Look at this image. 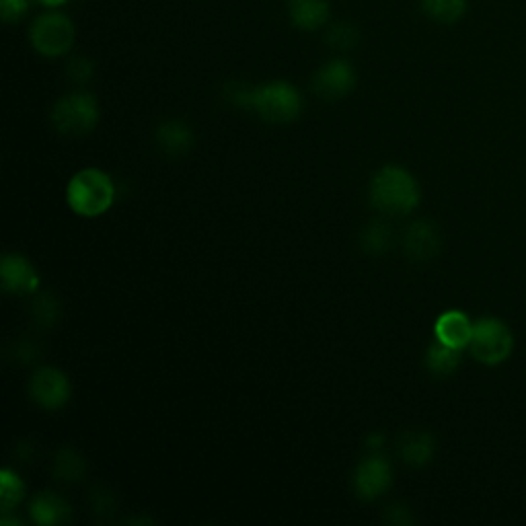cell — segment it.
<instances>
[{
  "instance_id": "9c48e42d",
  "label": "cell",
  "mask_w": 526,
  "mask_h": 526,
  "mask_svg": "<svg viewBox=\"0 0 526 526\" xmlns=\"http://www.w3.org/2000/svg\"><path fill=\"white\" fill-rule=\"evenodd\" d=\"M391 481V465L383 457H370L362 461L354 473V492L360 500L372 502L389 490Z\"/></svg>"
},
{
  "instance_id": "603a6c76",
  "label": "cell",
  "mask_w": 526,
  "mask_h": 526,
  "mask_svg": "<svg viewBox=\"0 0 526 526\" xmlns=\"http://www.w3.org/2000/svg\"><path fill=\"white\" fill-rule=\"evenodd\" d=\"M325 40L331 48L335 50H352L358 46V40H360V31L356 25L352 23H335L329 27Z\"/></svg>"
},
{
  "instance_id": "d6986e66",
  "label": "cell",
  "mask_w": 526,
  "mask_h": 526,
  "mask_svg": "<svg viewBox=\"0 0 526 526\" xmlns=\"http://www.w3.org/2000/svg\"><path fill=\"white\" fill-rule=\"evenodd\" d=\"M459 352L461 350H455V348H450V346L436 340V344H432L426 352V366L430 368L432 374H440V377H446V374L457 370V366L461 362Z\"/></svg>"
},
{
  "instance_id": "ba28073f",
  "label": "cell",
  "mask_w": 526,
  "mask_h": 526,
  "mask_svg": "<svg viewBox=\"0 0 526 526\" xmlns=\"http://www.w3.org/2000/svg\"><path fill=\"white\" fill-rule=\"evenodd\" d=\"M356 87V70L348 60H331L317 70L313 91L321 99H342Z\"/></svg>"
},
{
  "instance_id": "9a60e30c",
  "label": "cell",
  "mask_w": 526,
  "mask_h": 526,
  "mask_svg": "<svg viewBox=\"0 0 526 526\" xmlns=\"http://www.w3.org/2000/svg\"><path fill=\"white\" fill-rule=\"evenodd\" d=\"M31 518L40 526H56L70 520V506L58 494H37L29 506Z\"/></svg>"
},
{
  "instance_id": "ffe728a7",
  "label": "cell",
  "mask_w": 526,
  "mask_h": 526,
  "mask_svg": "<svg viewBox=\"0 0 526 526\" xmlns=\"http://www.w3.org/2000/svg\"><path fill=\"white\" fill-rule=\"evenodd\" d=\"M422 11L438 23H455L467 11V0H420Z\"/></svg>"
},
{
  "instance_id": "5b68a950",
  "label": "cell",
  "mask_w": 526,
  "mask_h": 526,
  "mask_svg": "<svg viewBox=\"0 0 526 526\" xmlns=\"http://www.w3.org/2000/svg\"><path fill=\"white\" fill-rule=\"evenodd\" d=\"M29 40L37 54L46 58L64 56L74 44V25L64 13H44L29 29Z\"/></svg>"
},
{
  "instance_id": "6da1fadb",
  "label": "cell",
  "mask_w": 526,
  "mask_h": 526,
  "mask_svg": "<svg viewBox=\"0 0 526 526\" xmlns=\"http://www.w3.org/2000/svg\"><path fill=\"white\" fill-rule=\"evenodd\" d=\"M370 202L383 214L405 216L420 204V185L403 167H383L370 183Z\"/></svg>"
},
{
  "instance_id": "7402d4cb",
  "label": "cell",
  "mask_w": 526,
  "mask_h": 526,
  "mask_svg": "<svg viewBox=\"0 0 526 526\" xmlns=\"http://www.w3.org/2000/svg\"><path fill=\"white\" fill-rule=\"evenodd\" d=\"M25 498V483L17 473L5 469L0 473V506H3V514L11 512L21 500Z\"/></svg>"
},
{
  "instance_id": "4fadbf2b",
  "label": "cell",
  "mask_w": 526,
  "mask_h": 526,
  "mask_svg": "<svg viewBox=\"0 0 526 526\" xmlns=\"http://www.w3.org/2000/svg\"><path fill=\"white\" fill-rule=\"evenodd\" d=\"M288 15L294 27L303 31H317L327 25L331 7L329 0H290Z\"/></svg>"
},
{
  "instance_id": "3957f363",
  "label": "cell",
  "mask_w": 526,
  "mask_h": 526,
  "mask_svg": "<svg viewBox=\"0 0 526 526\" xmlns=\"http://www.w3.org/2000/svg\"><path fill=\"white\" fill-rule=\"evenodd\" d=\"M245 109L255 111L261 120L270 124H288L300 116L303 99L290 83L274 81L268 85L249 87Z\"/></svg>"
},
{
  "instance_id": "f1b7e54d",
  "label": "cell",
  "mask_w": 526,
  "mask_h": 526,
  "mask_svg": "<svg viewBox=\"0 0 526 526\" xmlns=\"http://www.w3.org/2000/svg\"><path fill=\"white\" fill-rule=\"evenodd\" d=\"M37 3L44 5V7H48V9H58V7L66 5L68 0H37Z\"/></svg>"
},
{
  "instance_id": "8fae6325",
  "label": "cell",
  "mask_w": 526,
  "mask_h": 526,
  "mask_svg": "<svg viewBox=\"0 0 526 526\" xmlns=\"http://www.w3.org/2000/svg\"><path fill=\"white\" fill-rule=\"evenodd\" d=\"M440 233L428 220L413 222L403 237V247L409 259L413 261H430L440 253Z\"/></svg>"
},
{
  "instance_id": "30bf717a",
  "label": "cell",
  "mask_w": 526,
  "mask_h": 526,
  "mask_svg": "<svg viewBox=\"0 0 526 526\" xmlns=\"http://www.w3.org/2000/svg\"><path fill=\"white\" fill-rule=\"evenodd\" d=\"M0 280H3L7 292L17 296L33 294L40 286V276H37L33 263L19 253H7L0 261Z\"/></svg>"
},
{
  "instance_id": "277c9868",
  "label": "cell",
  "mask_w": 526,
  "mask_h": 526,
  "mask_svg": "<svg viewBox=\"0 0 526 526\" xmlns=\"http://www.w3.org/2000/svg\"><path fill=\"white\" fill-rule=\"evenodd\" d=\"M52 124L64 136H85L99 124V105L89 93L62 97L52 109Z\"/></svg>"
},
{
  "instance_id": "ac0fdd59",
  "label": "cell",
  "mask_w": 526,
  "mask_h": 526,
  "mask_svg": "<svg viewBox=\"0 0 526 526\" xmlns=\"http://www.w3.org/2000/svg\"><path fill=\"white\" fill-rule=\"evenodd\" d=\"M87 471L85 459L74 448H60L54 459V477L62 483H77Z\"/></svg>"
},
{
  "instance_id": "cb8c5ba5",
  "label": "cell",
  "mask_w": 526,
  "mask_h": 526,
  "mask_svg": "<svg viewBox=\"0 0 526 526\" xmlns=\"http://www.w3.org/2000/svg\"><path fill=\"white\" fill-rule=\"evenodd\" d=\"M66 74H68V79L74 81V83H79V85H85L93 79V74H95V64L93 60L85 58V56H79V58H72L66 66Z\"/></svg>"
},
{
  "instance_id": "7a4b0ae2",
  "label": "cell",
  "mask_w": 526,
  "mask_h": 526,
  "mask_svg": "<svg viewBox=\"0 0 526 526\" xmlns=\"http://www.w3.org/2000/svg\"><path fill=\"white\" fill-rule=\"evenodd\" d=\"M66 200L72 212L85 218H95L107 212L116 200V185L99 169H83L68 183Z\"/></svg>"
},
{
  "instance_id": "83f0119b",
  "label": "cell",
  "mask_w": 526,
  "mask_h": 526,
  "mask_svg": "<svg viewBox=\"0 0 526 526\" xmlns=\"http://www.w3.org/2000/svg\"><path fill=\"white\" fill-rule=\"evenodd\" d=\"M403 514H407V508H403V506H391L389 510H387V518H389V522H395V524H409L411 520L405 516L403 518Z\"/></svg>"
},
{
  "instance_id": "484cf974",
  "label": "cell",
  "mask_w": 526,
  "mask_h": 526,
  "mask_svg": "<svg viewBox=\"0 0 526 526\" xmlns=\"http://www.w3.org/2000/svg\"><path fill=\"white\" fill-rule=\"evenodd\" d=\"M15 358H17L21 364L35 362L37 358H40V348H37L33 342H19V344L15 346Z\"/></svg>"
},
{
  "instance_id": "5bb4252c",
  "label": "cell",
  "mask_w": 526,
  "mask_h": 526,
  "mask_svg": "<svg viewBox=\"0 0 526 526\" xmlns=\"http://www.w3.org/2000/svg\"><path fill=\"white\" fill-rule=\"evenodd\" d=\"M157 144L169 157H181L194 146V132L181 120H169L157 128Z\"/></svg>"
},
{
  "instance_id": "52a82bcc",
  "label": "cell",
  "mask_w": 526,
  "mask_h": 526,
  "mask_svg": "<svg viewBox=\"0 0 526 526\" xmlns=\"http://www.w3.org/2000/svg\"><path fill=\"white\" fill-rule=\"evenodd\" d=\"M29 395L37 405L44 409H50V411L60 409L70 399L68 377L54 366L37 368L29 383Z\"/></svg>"
},
{
  "instance_id": "2e32d148",
  "label": "cell",
  "mask_w": 526,
  "mask_h": 526,
  "mask_svg": "<svg viewBox=\"0 0 526 526\" xmlns=\"http://www.w3.org/2000/svg\"><path fill=\"white\" fill-rule=\"evenodd\" d=\"M434 438L426 432H405L399 442V455L409 467H424L434 457Z\"/></svg>"
},
{
  "instance_id": "7c38bea8",
  "label": "cell",
  "mask_w": 526,
  "mask_h": 526,
  "mask_svg": "<svg viewBox=\"0 0 526 526\" xmlns=\"http://www.w3.org/2000/svg\"><path fill=\"white\" fill-rule=\"evenodd\" d=\"M473 323L471 319L461 313V311H446L438 317L436 325H434V333H436V340L455 348V350H463L471 344V337H473Z\"/></svg>"
},
{
  "instance_id": "f546056e",
  "label": "cell",
  "mask_w": 526,
  "mask_h": 526,
  "mask_svg": "<svg viewBox=\"0 0 526 526\" xmlns=\"http://www.w3.org/2000/svg\"><path fill=\"white\" fill-rule=\"evenodd\" d=\"M383 446V436H379V434H374L370 440H368V448H372V450H377V448H381Z\"/></svg>"
},
{
  "instance_id": "d4e9b609",
  "label": "cell",
  "mask_w": 526,
  "mask_h": 526,
  "mask_svg": "<svg viewBox=\"0 0 526 526\" xmlns=\"http://www.w3.org/2000/svg\"><path fill=\"white\" fill-rule=\"evenodd\" d=\"M29 13V0H0V15L5 23H17Z\"/></svg>"
},
{
  "instance_id": "e0dca14e",
  "label": "cell",
  "mask_w": 526,
  "mask_h": 526,
  "mask_svg": "<svg viewBox=\"0 0 526 526\" xmlns=\"http://www.w3.org/2000/svg\"><path fill=\"white\" fill-rule=\"evenodd\" d=\"M393 245L391 227L383 220H372L360 233V247L368 255H385Z\"/></svg>"
},
{
  "instance_id": "4316f807",
  "label": "cell",
  "mask_w": 526,
  "mask_h": 526,
  "mask_svg": "<svg viewBox=\"0 0 526 526\" xmlns=\"http://www.w3.org/2000/svg\"><path fill=\"white\" fill-rule=\"evenodd\" d=\"M116 502H114V496H111V492H103V490H97L93 494V508L97 512H111L114 510Z\"/></svg>"
},
{
  "instance_id": "8992f818",
  "label": "cell",
  "mask_w": 526,
  "mask_h": 526,
  "mask_svg": "<svg viewBox=\"0 0 526 526\" xmlns=\"http://www.w3.org/2000/svg\"><path fill=\"white\" fill-rule=\"evenodd\" d=\"M512 346L514 340L506 323L498 319H481L475 323L469 348L481 364H502L510 356Z\"/></svg>"
},
{
  "instance_id": "44dd1931",
  "label": "cell",
  "mask_w": 526,
  "mask_h": 526,
  "mask_svg": "<svg viewBox=\"0 0 526 526\" xmlns=\"http://www.w3.org/2000/svg\"><path fill=\"white\" fill-rule=\"evenodd\" d=\"M29 311H31V321L42 329L54 327V323L60 319V303H58V298L52 294L37 296Z\"/></svg>"
}]
</instances>
